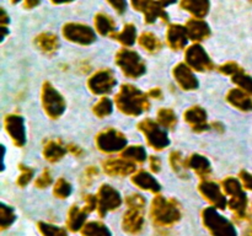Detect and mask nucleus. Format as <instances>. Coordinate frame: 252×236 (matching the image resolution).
I'll list each match as a JSON object with an SVG mask.
<instances>
[{
    "instance_id": "nucleus-1",
    "label": "nucleus",
    "mask_w": 252,
    "mask_h": 236,
    "mask_svg": "<svg viewBox=\"0 0 252 236\" xmlns=\"http://www.w3.org/2000/svg\"><path fill=\"white\" fill-rule=\"evenodd\" d=\"M115 105L123 115L138 117L149 110V96L132 84H123L115 96Z\"/></svg>"
},
{
    "instance_id": "nucleus-2",
    "label": "nucleus",
    "mask_w": 252,
    "mask_h": 236,
    "mask_svg": "<svg viewBox=\"0 0 252 236\" xmlns=\"http://www.w3.org/2000/svg\"><path fill=\"white\" fill-rule=\"evenodd\" d=\"M181 206L175 199H167L157 194L150 206V218L153 223L162 228H170L181 219Z\"/></svg>"
},
{
    "instance_id": "nucleus-3",
    "label": "nucleus",
    "mask_w": 252,
    "mask_h": 236,
    "mask_svg": "<svg viewBox=\"0 0 252 236\" xmlns=\"http://www.w3.org/2000/svg\"><path fill=\"white\" fill-rule=\"evenodd\" d=\"M221 188H223L225 196L229 197L228 206L235 214V218L245 219L248 216L246 209H248V197H246L244 187L239 179L235 177H225L221 181Z\"/></svg>"
},
{
    "instance_id": "nucleus-4",
    "label": "nucleus",
    "mask_w": 252,
    "mask_h": 236,
    "mask_svg": "<svg viewBox=\"0 0 252 236\" xmlns=\"http://www.w3.org/2000/svg\"><path fill=\"white\" fill-rule=\"evenodd\" d=\"M202 223L211 236H238L236 229L230 221L218 213L214 206H207L202 210Z\"/></svg>"
},
{
    "instance_id": "nucleus-5",
    "label": "nucleus",
    "mask_w": 252,
    "mask_h": 236,
    "mask_svg": "<svg viewBox=\"0 0 252 236\" xmlns=\"http://www.w3.org/2000/svg\"><path fill=\"white\" fill-rule=\"evenodd\" d=\"M115 61L127 78L138 79L147 71L144 60L137 52L128 48H122L116 53Z\"/></svg>"
},
{
    "instance_id": "nucleus-6",
    "label": "nucleus",
    "mask_w": 252,
    "mask_h": 236,
    "mask_svg": "<svg viewBox=\"0 0 252 236\" xmlns=\"http://www.w3.org/2000/svg\"><path fill=\"white\" fill-rule=\"evenodd\" d=\"M41 105L44 113L51 119H58L65 111V100L49 81L42 85Z\"/></svg>"
},
{
    "instance_id": "nucleus-7",
    "label": "nucleus",
    "mask_w": 252,
    "mask_h": 236,
    "mask_svg": "<svg viewBox=\"0 0 252 236\" xmlns=\"http://www.w3.org/2000/svg\"><path fill=\"white\" fill-rule=\"evenodd\" d=\"M137 128L144 135L147 144L157 151H161L165 148L169 147L170 139L167 137L166 130L161 128V125L155 120L149 119V118L140 120L137 124Z\"/></svg>"
},
{
    "instance_id": "nucleus-8",
    "label": "nucleus",
    "mask_w": 252,
    "mask_h": 236,
    "mask_svg": "<svg viewBox=\"0 0 252 236\" xmlns=\"http://www.w3.org/2000/svg\"><path fill=\"white\" fill-rule=\"evenodd\" d=\"M95 145L101 152L113 154V152L122 151L127 147V138L120 130L115 128H107L101 130L95 138Z\"/></svg>"
},
{
    "instance_id": "nucleus-9",
    "label": "nucleus",
    "mask_w": 252,
    "mask_h": 236,
    "mask_svg": "<svg viewBox=\"0 0 252 236\" xmlns=\"http://www.w3.org/2000/svg\"><path fill=\"white\" fill-rule=\"evenodd\" d=\"M62 34L71 43L89 46L96 41V33L90 26L79 22H66L62 27Z\"/></svg>"
},
{
    "instance_id": "nucleus-10",
    "label": "nucleus",
    "mask_w": 252,
    "mask_h": 236,
    "mask_svg": "<svg viewBox=\"0 0 252 236\" xmlns=\"http://www.w3.org/2000/svg\"><path fill=\"white\" fill-rule=\"evenodd\" d=\"M96 199H97V208H96V210H97L98 215L101 218H103L110 211H113L117 208H120L121 204H122V197H121L120 192L107 183H103L98 188Z\"/></svg>"
},
{
    "instance_id": "nucleus-11",
    "label": "nucleus",
    "mask_w": 252,
    "mask_h": 236,
    "mask_svg": "<svg viewBox=\"0 0 252 236\" xmlns=\"http://www.w3.org/2000/svg\"><path fill=\"white\" fill-rule=\"evenodd\" d=\"M115 74L111 69H101L95 71L90 78L88 79V88L94 95H106L110 93L116 86Z\"/></svg>"
},
{
    "instance_id": "nucleus-12",
    "label": "nucleus",
    "mask_w": 252,
    "mask_h": 236,
    "mask_svg": "<svg viewBox=\"0 0 252 236\" xmlns=\"http://www.w3.org/2000/svg\"><path fill=\"white\" fill-rule=\"evenodd\" d=\"M185 60L192 70L198 71V73L209 71L214 68L213 61L209 58L208 53L204 51V48L199 43L192 44L186 49Z\"/></svg>"
},
{
    "instance_id": "nucleus-13",
    "label": "nucleus",
    "mask_w": 252,
    "mask_h": 236,
    "mask_svg": "<svg viewBox=\"0 0 252 236\" xmlns=\"http://www.w3.org/2000/svg\"><path fill=\"white\" fill-rule=\"evenodd\" d=\"M198 192L214 208L225 209L228 206V201H226V196L223 188L219 187L216 182L209 181L208 178L202 179L198 184Z\"/></svg>"
},
{
    "instance_id": "nucleus-14",
    "label": "nucleus",
    "mask_w": 252,
    "mask_h": 236,
    "mask_svg": "<svg viewBox=\"0 0 252 236\" xmlns=\"http://www.w3.org/2000/svg\"><path fill=\"white\" fill-rule=\"evenodd\" d=\"M4 128L14 145L22 148L26 144V129H25L24 118L21 116L15 113L5 116Z\"/></svg>"
},
{
    "instance_id": "nucleus-15",
    "label": "nucleus",
    "mask_w": 252,
    "mask_h": 236,
    "mask_svg": "<svg viewBox=\"0 0 252 236\" xmlns=\"http://www.w3.org/2000/svg\"><path fill=\"white\" fill-rule=\"evenodd\" d=\"M102 170L106 175L111 177L132 176L135 172V164L123 157L107 159L102 162Z\"/></svg>"
},
{
    "instance_id": "nucleus-16",
    "label": "nucleus",
    "mask_w": 252,
    "mask_h": 236,
    "mask_svg": "<svg viewBox=\"0 0 252 236\" xmlns=\"http://www.w3.org/2000/svg\"><path fill=\"white\" fill-rule=\"evenodd\" d=\"M172 76L182 90L193 91L198 88V80L194 76L193 70L186 63L176 64L172 69Z\"/></svg>"
},
{
    "instance_id": "nucleus-17",
    "label": "nucleus",
    "mask_w": 252,
    "mask_h": 236,
    "mask_svg": "<svg viewBox=\"0 0 252 236\" xmlns=\"http://www.w3.org/2000/svg\"><path fill=\"white\" fill-rule=\"evenodd\" d=\"M144 209L127 208L122 219V229L126 234L138 235L144 228Z\"/></svg>"
},
{
    "instance_id": "nucleus-18",
    "label": "nucleus",
    "mask_w": 252,
    "mask_h": 236,
    "mask_svg": "<svg viewBox=\"0 0 252 236\" xmlns=\"http://www.w3.org/2000/svg\"><path fill=\"white\" fill-rule=\"evenodd\" d=\"M207 112L201 106H192L187 108L184 112L185 122L191 125L192 130L197 133L204 132L209 128L208 122H207Z\"/></svg>"
},
{
    "instance_id": "nucleus-19",
    "label": "nucleus",
    "mask_w": 252,
    "mask_h": 236,
    "mask_svg": "<svg viewBox=\"0 0 252 236\" xmlns=\"http://www.w3.org/2000/svg\"><path fill=\"white\" fill-rule=\"evenodd\" d=\"M166 43L172 51H180L186 47L189 37L186 27L179 24L169 25L166 30Z\"/></svg>"
},
{
    "instance_id": "nucleus-20",
    "label": "nucleus",
    "mask_w": 252,
    "mask_h": 236,
    "mask_svg": "<svg viewBox=\"0 0 252 236\" xmlns=\"http://www.w3.org/2000/svg\"><path fill=\"white\" fill-rule=\"evenodd\" d=\"M185 27H186L189 39L196 42V43L204 41V39H207L211 36V27H209V25L204 20L198 19V17H192V19L187 20Z\"/></svg>"
},
{
    "instance_id": "nucleus-21",
    "label": "nucleus",
    "mask_w": 252,
    "mask_h": 236,
    "mask_svg": "<svg viewBox=\"0 0 252 236\" xmlns=\"http://www.w3.org/2000/svg\"><path fill=\"white\" fill-rule=\"evenodd\" d=\"M226 102L234 108L243 112H251L252 111V95L241 88H235L228 91L225 96Z\"/></svg>"
},
{
    "instance_id": "nucleus-22",
    "label": "nucleus",
    "mask_w": 252,
    "mask_h": 236,
    "mask_svg": "<svg viewBox=\"0 0 252 236\" xmlns=\"http://www.w3.org/2000/svg\"><path fill=\"white\" fill-rule=\"evenodd\" d=\"M130 181L138 188L143 189V191L152 192V193L158 194L160 192V183L149 174V172L144 171V170H139L135 171L130 177Z\"/></svg>"
},
{
    "instance_id": "nucleus-23",
    "label": "nucleus",
    "mask_w": 252,
    "mask_h": 236,
    "mask_svg": "<svg viewBox=\"0 0 252 236\" xmlns=\"http://www.w3.org/2000/svg\"><path fill=\"white\" fill-rule=\"evenodd\" d=\"M187 167L191 169L202 179L208 178L212 174L211 162L201 154H192L191 156L187 157Z\"/></svg>"
},
{
    "instance_id": "nucleus-24",
    "label": "nucleus",
    "mask_w": 252,
    "mask_h": 236,
    "mask_svg": "<svg viewBox=\"0 0 252 236\" xmlns=\"http://www.w3.org/2000/svg\"><path fill=\"white\" fill-rule=\"evenodd\" d=\"M34 44L42 53L52 56L58 51L59 39L52 32H42L34 37Z\"/></svg>"
},
{
    "instance_id": "nucleus-25",
    "label": "nucleus",
    "mask_w": 252,
    "mask_h": 236,
    "mask_svg": "<svg viewBox=\"0 0 252 236\" xmlns=\"http://www.w3.org/2000/svg\"><path fill=\"white\" fill-rule=\"evenodd\" d=\"M86 215L88 211L83 206H71L68 211V218H66V229L71 233H78L83 229V226L86 224Z\"/></svg>"
},
{
    "instance_id": "nucleus-26",
    "label": "nucleus",
    "mask_w": 252,
    "mask_h": 236,
    "mask_svg": "<svg viewBox=\"0 0 252 236\" xmlns=\"http://www.w3.org/2000/svg\"><path fill=\"white\" fill-rule=\"evenodd\" d=\"M180 7L193 17L203 19L208 15L211 2L209 0H180Z\"/></svg>"
},
{
    "instance_id": "nucleus-27",
    "label": "nucleus",
    "mask_w": 252,
    "mask_h": 236,
    "mask_svg": "<svg viewBox=\"0 0 252 236\" xmlns=\"http://www.w3.org/2000/svg\"><path fill=\"white\" fill-rule=\"evenodd\" d=\"M66 147H64L58 140H47L43 145L42 154L46 161L48 162H58L66 154Z\"/></svg>"
},
{
    "instance_id": "nucleus-28",
    "label": "nucleus",
    "mask_w": 252,
    "mask_h": 236,
    "mask_svg": "<svg viewBox=\"0 0 252 236\" xmlns=\"http://www.w3.org/2000/svg\"><path fill=\"white\" fill-rule=\"evenodd\" d=\"M94 26L96 32L101 36H112L115 33L116 24L111 16L103 12H98L94 17Z\"/></svg>"
},
{
    "instance_id": "nucleus-29",
    "label": "nucleus",
    "mask_w": 252,
    "mask_h": 236,
    "mask_svg": "<svg viewBox=\"0 0 252 236\" xmlns=\"http://www.w3.org/2000/svg\"><path fill=\"white\" fill-rule=\"evenodd\" d=\"M144 15L145 24H154L158 19L162 20L164 22H166L169 20V15L165 11V5L162 2H160L159 0L158 1H153L152 4L148 6V9L143 12Z\"/></svg>"
},
{
    "instance_id": "nucleus-30",
    "label": "nucleus",
    "mask_w": 252,
    "mask_h": 236,
    "mask_svg": "<svg viewBox=\"0 0 252 236\" xmlns=\"http://www.w3.org/2000/svg\"><path fill=\"white\" fill-rule=\"evenodd\" d=\"M111 37L125 47H130L137 41V29L133 24H126L122 31L115 32Z\"/></svg>"
},
{
    "instance_id": "nucleus-31",
    "label": "nucleus",
    "mask_w": 252,
    "mask_h": 236,
    "mask_svg": "<svg viewBox=\"0 0 252 236\" xmlns=\"http://www.w3.org/2000/svg\"><path fill=\"white\" fill-rule=\"evenodd\" d=\"M138 43L142 47L144 51H147L148 53H157L161 49L162 44L160 42V39L155 36L153 32H143L139 37H138Z\"/></svg>"
},
{
    "instance_id": "nucleus-32",
    "label": "nucleus",
    "mask_w": 252,
    "mask_h": 236,
    "mask_svg": "<svg viewBox=\"0 0 252 236\" xmlns=\"http://www.w3.org/2000/svg\"><path fill=\"white\" fill-rule=\"evenodd\" d=\"M121 157L133 164H143L147 160V151L140 145H130V147H126L121 151Z\"/></svg>"
},
{
    "instance_id": "nucleus-33",
    "label": "nucleus",
    "mask_w": 252,
    "mask_h": 236,
    "mask_svg": "<svg viewBox=\"0 0 252 236\" xmlns=\"http://www.w3.org/2000/svg\"><path fill=\"white\" fill-rule=\"evenodd\" d=\"M157 120L164 129H174L177 124V116L171 108L162 107L158 111Z\"/></svg>"
},
{
    "instance_id": "nucleus-34",
    "label": "nucleus",
    "mask_w": 252,
    "mask_h": 236,
    "mask_svg": "<svg viewBox=\"0 0 252 236\" xmlns=\"http://www.w3.org/2000/svg\"><path fill=\"white\" fill-rule=\"evenodd\" d=\"M83 236H111V231L101 221H89L80 230Z\"/></svg>"
},
{
    "instance_id": "nucleus-35",
    "label": "nucleus",
    "mask_w": 252,
    "mask_h": 236,
    "mask_svg": "<svg viewBox=\"0 0 252 236\" xmlns=\"http://www.w3.org/2000/svg\"><path fill=\"white\" fill-rule=\"evenodd\" d=\"M170 165H171L172 170H174L175 172H176L177 175H180V176L185 177L186 176V171H187V159H185L184 156H182V154L180 151H172L171 154H170Z\"/></svg>"
},
{
    "instance_id": "nucleus-36",
    "label": "nucleus",
    "mask_w": 252,
    "mask_h": 236,
    "mask_svg": "<svg viewBox=\"0 0 252 236\" xmlns=\"http://www.w3.org/2000/svg\"><path fill=\"white\" fill-rule=\"evenodd\" d=\"M112 108H113V103L112 101L110 100L108 97H101L95 105L93 106V112L94 115L96 116L97 118H105L107 116H110L112 113Z\"/></svg>"
},
{
    "instance_id": "nucleus-37",
    "label": "nucleus",
    "mask_w": 252,
    "mask_h": 236,
    "mask_svg": "<svg viewBox=\"0 0 252 236\" xmlns=\"http://www.w3.org/2000/svg\"><path fill=\"white\" fill-rule=\"evenodd\" d=\"M15 219H16V214H15L14 209L6 204H1L0 206V229L2 231L6 230L14 224Z\"/></svg>"
},
{
    "instance_id": "nucleus-38",
    "label": "nucleus",
    "mask_w": 252,
    "mask_h": 236,
    "mask_svg": "<svg viewBox=\"0 0 252 236\" xmlns=\"http://www.w3.org/2000/svg\"><path fill=\"white\" fill-rule=\"evenodd\" d=\"M231 81H233L239 88H241V90L246 91V92L252 95V76L246 74L245 71H244V69L239 71V73H236L235 75L231 76Z\"/></svg>"
},
{
    "instance_id": "nucleus-39",
    "label": "nucleus",
    "mask_w": 252,
    "mask_h": 236,
    "mask_svg": "<svg viewBox=\"0 0 252 236\" xmlns=\"http://www.w3.org/2000/svg\"><path fill=\"white\" fill-rule=\"evenodd\" d=\"M71 184L65 178L61 177L56 181L53 186V196L58 199H65L70 196Z\"/></svg>"
},
{
    "instance_id": "nucleus-40",
    "label": "nucleus",
    "mask_w": 252,
    "mask_h": 236,
    "mask_svg": "<svg viewBox=\"0 0 252 236\" xmlns=\"http://www.w3.org/2000/svg\"><path fill=\"white\" fill-rule=\"evenodd\" d=\"M37 228L42 236H68V233L64 229L53 225V224L44 223V221H39L37 224Z\"/></svg>"
},
{
    "instance_id": "nucleus-41",
    "label": "nucleus",
    "mask_w": 252,
    "mask_h": 236,
    "mask_svg": "<svg viewBox=\"0 0 252 236\" xmlns=\"http://www.w3.org/2000/svg\"><path fill=\"white\" fill-rule=\"evenodd\" d=\"M19 170H20V175L16 179V184L21 188L26 187L27 184L30 183V181L33 177V170L30 169V167L25 166V165H19Z\"/></svg>"
},
{
    "instance_id": "nucleus-42",
    "label": "nucleus",
    "mask_w": 252,
    "mask_h": 236,
    "mask_svg": "<svg viewBox=\"0 0 252 236\" xmlns=\"http://www.w3.org/2000/svg\"><path fill=\"white\" fill-rule=\"evenodd\" d=\"M125 202L127 208L144 209L145 210V206H147V201H145L144 197H143L142 194L138 193H132L129 194V196H127L126 197Z\"/></svg>"
},
{
    "instance_id": "nucleus-43",
    "label": "nucleus",
    "mask_w": 252,
    "mask_h": 236,
    "mask_svg": "<svg viewBox=\"0 0 252 236\" xmlns=\"http://www.w3.org/2000/svg\"><path fill=\"white\" fill-rule=\"evenodd\" d=\"M52 183V175L51 171L48 169H43V171L41 172L38 177L34 181V186L39 189H44L48 186H51Z\"/></svg>"
},
{
    "instance_id": "nucleus-44",
    "label": "nucleus",
    "mask_w": 252,
    "mask_h": 236,
    "mask_svg": "<svg viewBox=\"0 0 252 236\" xmlns=\"http://www.w3.org/2000/svg\"><path fill=\"white\" fill-rule=\"evenodd\" d=\"M218 70L220 71L221 74H224V75L233 76L235 75L236 73H239L240 70H243V68H241L238 63H235V61H226V63L221 64V65L219 66Z\"/></svg>"
},
{
    "instance_id": "nucleus-45",
    "label": "nucleus",
    "mask_w": 252,
    "mask_h": 236,
    "mask_svg": "<svg viewBox=\"0 0 252 236\" xmlns=\"http://www.w3.org/2000/svg\"><path fill=\"white\" fill-rule=\"evenodd\" d=\"M98 175V170L96 166H88V169L84 171L83 175V182L85 186L93 183V181L95 179V177Z\"/></svg>"
},
{
    "instance_id": "nucleus-46",
    "label": "nucleus",
    "mask_w": 252,
    "mask_h": 236,
    "mask_svg": "<svg viewBox=\"0 0 252 236\" xmlns=\"http://www.w3.org/2000/svg\"><path fill=\"white\" fill-rule=\"evenodd\" d=\"M84 209H85L88 213H91V211L95 210L97 208V199H96V196H93V194H85L84 196Z\"/></svg>"
},
{
    "instance_id": "nucleus-47",
    "label": "nucleus",
    "mask_w": 252,
    "mask_h": 236,
    "mask_svg": "<svg viewBox=\"0 0 252 236\" xmlns=\"http://www.w3.org/2000/svg\"><path fill=\"white\" fill-rule=\"evenodd\" d=\"M239 178H240V182L244 188L252 191V174L246 171V170H241L239 172Z\"/></svg>"
},
{
    "instance_id": "nucleus-48",
    "label": "nucleus",
    "mask_w": 252,
    "mask_h": 236,
    "mask_svg": "<svg viewBox=\"0 0 252 236\" xmlns=\"http://www.w3.org/2000/svg\"><path fill=\"white\" fill-rule=\"evenodd\" d=\"M106 1H107L108 4L113 7V10L120 15L125 14L126 10H127V1H126V0H106Z\"/></svg>"
},
{
    "instance_id": "nucleus-49",
    "label": "nucleus",
    "mask_w": 252,
    "mask_h": 236,
    "mask_svg": "<svg viewBox=\"0 0 252 236\" xmlns=\"http://www.w3.org/2000/svg\"><path fill=\"white\" fill-rule=\"evenodd\" d=\"M129 1H130V5H132V7L135 10V11L144 12L145 10L148 9V6H149L154 0H129Z\"/></svg>"
},
{
    "instance_id": "nucleus-50",
    "label": "nucleus",
    "mask_w": 252,
    "mask_h": 236,
    "mask_svg": "<svg viewBox=\"0 0 252 236\" xmlns=\"http://www.w3.org/2000/svg\"><path fill=\"white\" fill-rule=\"evenodd\" d=\"M149 167L153 172L158 174V172H160V170H161V160L158 156L152 155V156H149Z\"/></svg>"
},
{
    "instance_id": "nucleus-51",
    "label": "nucleus",
    "mask_w": 252,
    "mask_h": 236,
    "mask_svg": "<svg viewBox=\"0 0 252 236\" xmlns=\"http://www.w3.org/2000/svg\"><path fill=\"white\" fill-rule=\"evenodd\" d=\"M147 93L149 96V98H153V100H161L162 98V91L159 88H150Z\"/></svg>"
},
{
    "instance_id": "nucleus-52",
    "label": "nucleus",
    "mask_w": 252,
    "mask_h": 236,
    "mask_svg": "<svg viewBox=\"0 0 252 236\" xmlns=\"http://www.w3.org/2000/svg\"><path fill=\"white\" fill-rule=\"evenodd\" d=\"M66 150H68L70 154H73L74 156H81V155H83V149L75 144L66 145Z\"/></svg>"
},
{
    "instance_id": "nucleus-53",
    "label": "nucleus",
    "mask_w": 252,
    "mask_h": 236,
    "mask_svg": "<svg viewBox=\"0 0 252 236\" xmlns=\"http://www.w3.org/2000/svg\"><path fill=\"white\" fill-rule=\"evenodd\" d=\"M39 2H41V0H24V2H22V6L27 10H32V9H34L36 6H38Z\"/></svg>"
},
{
    "instance_id": "nucleus-54",
    "label": "nucleus",
    "mask_w": 252,
    "mask_h": 236,
    "mask_svg": "<svg viewBox=\"0 0 252 236\" xmlns=\"http://www.w3.org/2000/svg\"><path fill=\"white\" fill-rule=\"evenodd\" d=\"M9 22H10V19L9 16H7L6 11H5L4 9H1V19H0V24H1V26H6Z\"/></svg>"
},
{
    "instance_id": "nucleus-55",
    "label": "nucleus",
    "mask_w": 252,
    "mask_h": 236,
    "mask_svg": "<svg viewBox=\"0 0 252 236\" xmlns=\"http://www.w3.org/2000/svg\"><path fill=\"white\" fill-rule=\"evenodd\" d=\"M49 1L54 5H62V4H68V2L74 1V0H49Z\"/></svg>"
},
{
    "instance_id": "nucleus-56",
    "label": "nucleus",
    "mask_w": 252,
    "mask_h": 236,
    "mask_svg": "<svg viewBox=\"0 0 252 236\" xmlns=\"http://www.w3.org/2000/svg\"><path fill=\"white\" fill-rule=\"evenodd\" d=\"M244 236H252V225H249L248 229L244 231Z\"/></svg>"
},
{
    "instance_id": "nucleus-57",
    "label": "nucleus",
    "mask_w": 252,
    "mask_h": 236,
    "mask_svg": "<svg viewBox=\"0 0 252 236\" xmlns=\"http://www.w3.org/2000/svg\"><path fill=\"white\" fill-rule=\"evenodd\" d=\"M160 2H162V4L165 5V6H166V5H170V4H174L175 1H176V0H159Z\"/></svg>"
},
{
    "instance_id": "nucleus-58",
    "label": "nucleus",
    "mask_w": 252,
    "mask_h": 236,
    "mask_svg": "<svg viewBox=\"0 0 252 236\" xmlns=\"http://www.w3.org/2000/svg\"><path fill=\"white\" fill-rule=\"evenodd\" d=\"M10 1H11V4H17V2H20L21 0H10ZM22 1H24V0H22Z\"/></svg>"
},
{
    "instance_id": "nucleus-59",
    "label": "nucleus",
    "mask_w": 252,
    "mask_h": 236,
    "mask_svg": "<svg viewBox=\"0 0 252 236\" xmlns=\"http://www.w3.org/2000/svg\"><path fill=\"white\" fill-rule=\"evenodd\" d=\"M251 1H252V0H251Z\"/></svg>"
}]
</instances>
